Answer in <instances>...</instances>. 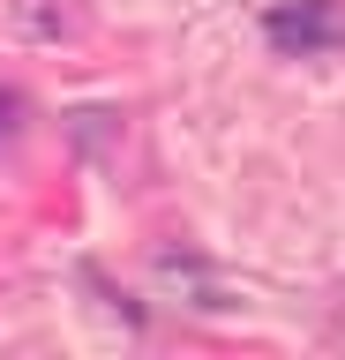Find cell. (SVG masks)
Segmentation results:
<instances>
[{
  "label": "cell",
  "instance_id": "cell-2",
  "mask_svg": "<svg viewBox=\"0 0 345 360\" xmlns=\"http://www.w3.org/2000/svg\"><path fill=\"white\" fill-rule=\"evenodd\" d=\"M15 112H23V98H15V90H8V83H0V135L15 128Z\"/></svg>",
  "mask_w": 345,
  "mask_h": 360
},
{
  "label": "cell",
  "instance_id": "cell-1",
  "mask_svg": "<svg viewBox=\"0 0 345 360\" xmlns=\"http://www.w3.org/2000/svg\"><path fill=\"white\" fill-rule=\"evenodd\" d=\"M263 38H271L278 53H323V45H338V38H345V15H338V0L271 8V15H263Z\"/></svg>",
  "mask_w": 345,
  "mask_h": 360
}]
</instances>
